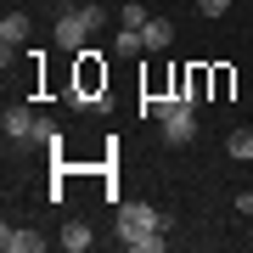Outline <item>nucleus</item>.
Segmentation results:
<instances>
[{
    "mask_svg": "<svg viewBox=\"0 0 253 253\" xmlns=\"http://www.w3.org/2000/svg\"><path fill=\"white\" fill-rule=\"evenodd\" d=\"M56 242H62L68 253H84V248L96 242V236H90V225H84V219H68V225H62V236H56Z\"/></svg>",
    "mask_w": 253,
    "mask_h": 253,
    "instance_id": "6e6552de",
    "label": "nucleus"
},
{
    "mask_svg": "<svg viewBox=\"0 0 253 253\" xmlns=\"http://www.w3.org/2000/svg\"><path fill=\"white\" fill-rule=\"evenodd\" d=\"M225 152H231L236 163H248V158H253V129H231V141H225Z\"/></svg>",
    "mask_w": 253,
    "mask_h": 253,
    "instance_id": "1a4fd4ad",
    "label": "nucleus"
},
{
    "mask_svg": "<svg viewBox=\"0 0 253 253\" xmlns=\"http://www.w3.org/2000/svg\"><path fill=\"white\" fill-rule=\"evenodd\" d=\"M101 23V11L96 6H73V11H62L56 17V45L62 51H84V34Z\"/></svg>",
    "mask_w": 253,
    "mask_h": 253,
    "instance_id": "f03ea898",
    "label": "nucleus"
},
{
    "mask_svg": "<svg viewBox=\"0 0 253 253\" xmlns=\"http://www.w3.org/2000/svg\"><path fill=\"white\" fill-rule=\"evenodd\" d=\"M56 141H62V135H56V124H51V118H40V124H34V146H56Z\"/></svg>",
    "mask_w": 253,
    "mask_h": 253,
    "instance_id": "f8f14e48",
    "label": "nucleus"
},
{
    "mask_svg": "<svg viewBox=\"0 0 253 253\" xmlns=\"http://www.w3.org/2000/svg\"><path fill=\"white\" fill-rule=\"evenodd\" d=\"M231 6H236V0H197V11H203V17H225Z\"/></svg>",
    "mask_w": 253,
    "mask_h": 253,
    "instance_id": "ddd939ff",
    "label": "nucleus"
},
{
    "mask_svg": "<svg viewBox=\"0 0 253 253\" xmlns=\"http://www.w3.org/2000/svg\"><path fill=\"white\" fill-rule=\"evenodd\" d=\"M236 214H253V186H248V191H236Z\"/></svg>",
    "mask_w": 253,
    "mask_h": 253,
    "instance_id": "4468645a",
    "label": "nucleus"
},
{
    "mask_svg": "<svg viewBox=\"0 0 253 253\" xmlns=\"http://www.w3.org/2000/svg\"><path fill=\"white\" fill-rule=\"evenodd\" d=\"M118 28H146V6H135V0L118 6Z\"/></svg>",
    "mask_w": 253,
    "mask_h": 253,
    "instance_id": "9b49d317",
    "label": "nucleus"
},
{
    "mask_svg": "<svg viewBox=\"0 0 253 253\" xmlns=\"http://www.w3.org/2000/svg\"><path fill=\"white\" fill-rule=\"evenodd\" d=\"M34 124H40V113L34 107H23V101H11L6 118H0V129H6V141L17 146V141H34Z\"/></svg>",
    "mask_w": 253,
    "mask_h": 253,
    "instance_id": "20e7f679",
    "label": "nucleus"
},
{
    "mask_svg": "<svg viewBox=\"0 0 253 253\" xmlns=\"http://www.w3.org/2000/svg\"><path fill=\"white\" fill-rule=\"evenodd\" d=\"M158 124H163V146H191L197 141V113H191V101H174Z\"/></svg>",
    "mask_w": 253,
    "mask_h": 253,
    "instance_id": "7ed1b4c3",
    "label": "nucleus"
},
{
    "mask_svg": "<svg viewBox=\"0 0 253 253\" xmlns=\"http://www.w3.org/2000/svg\"><path fill=\"white\" fill-rule=\"evenodd\" d=\"M169 225H174V214L152 208V203H118V214H113V236L129 253H163V231Z\"/></svg>",
    "mask_w": 253,
    "mask_h": 253,
    "instance_id": "f257e3e1",
    "label": "nucleus"
},
{
    "mask_svg": "<svg viewBox=\"0 0 253 253\" xmlns=\"http://www.w3.org/2000/svg\"><path fill=\"white\" fill-rule=\"evenodd\" d=\"M28 40V11H6V23H0V56L11 62V51H17Z\"/></svg>",
    "mask_w": 253,
    "mask_h": 253,
    "instance_id": "39448f33",
    "label": "nucleus"
},
{
    "mask_svg": "<svg viewBox=\"0 0 253 253\" xmlns=\"http://www.w3.org/2000/svg\"><path fill=\"white\" fill-rule=\"evenodd\" d=\"M0 248H6V253H45V236H40V231H0Z\"/></svg>",
    "mask_w": 253,
    "mask_h": 253,
    "instance_id": "423d86ee",
    "label": "nucleus"
},
{
    "mask_svg": "<svg viewBox=\"0 0 253 253\" xmlns=\"http://www.w3.org/2000/svg\"><path fill=\"white\" fill-rule=\"evenodd\" d=\"M141 40H146V51H163V45H169V40H174V23H169V17H146Z\"/></svg>",
    "mask_w": 253,
    "mask_h": 253,
    "instance_id": "0eeeda50",
    "label": "nucleus"
},
{
    "mask_svg": "<svg viewBox=\"0 0 253 253\" xmlns=\"http://www.w3.org/2000/svg\"><path fill=\"white\" fill-rule=\"evenodd\" d=\"M113 51H118V56H135V51H146V40H141V28H118V40H113Z\"/></svg>",
    "mask_w": 253,
    "mask_h": 253,
    "instance_id": "9d476101",
    "label": "nucleus"
}]
</instances>
